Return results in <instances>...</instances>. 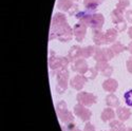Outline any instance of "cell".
Returning a JSON list of instances; mask_svg holds the SVG:
<instances>
[{
	"label": "cell",
	"mask_w": 132,
	"mask_h": 131,
	"mask_svg": "<svg viewBox=\"0 0 132 131\" xmlns=\"http://www.w3.org/2000/svg\"><path fill=\"white\" fill-rule=\"evenodd\" d=\"M95 68L97 69L98 73H101L103 76L106 77H110L113 73V68L112 66H110L107 61H98L95 64Z\"/></svg>",
	"instance_id": "11"
},
{
	"label": "cell",
	"mask_w": 132,
	"mask_h": 131,
	"mask_svg": "<svg viewBox=\"0 0 132 131\" xmlns=\"http://www.w3.org/2000/svg\"><path fill=\"white\" fill-rule=\"evenodd\" d=\"M110 49H111V51L113 52L114 56H116V55H119L120 53L127 51V50H128V47L124 46L123 43H120V42H118V41H115L114 43H112V46L110 47Z\"/></svg>",
	"instance_id": "23"
},
{
	"label": "cell",
	"mask_w": 132,
	"mask_h": 131,
	"mask_svg": "<svg viewBox=\"0 0 132 131\" xmlns=\"http://www.w3.org/2000/svg\"><path fill=\"white\" fill-rule=\"evenodd\" d=\"M76 101H77L78 104H81L86 107H91L97 103V97L93 93L81 91L76 95Z\"/></svg>",
	"instance_id": "6"
},
{
	"label": "cell",
	"mask_w": 132,
	"mask_h": 131,
	"mask_svg": "<svg viewBox=\"0 0 132 131\" xmlns=\"http://www.w3.org/2000/svg\"><path fill=\"white\" fill-rule=\"evenodd\" d=\"M116 116L118 117L119 121H122L123 123L128 121L131 116V111L129 108H126V107H118L116 109Z\"/></svg>",
	"instance_id": "16"
},
{
	"label": "cell",
	"mask_w": 132,
	"mask_h": 131,
	"mask_svg": "<svg viewBox=\"0 0 132 131\" xmlns=\"http://www.w3.org/2000/svg\"><path fill=\"white\" fill-rule=\"evenodd\" d=\"M98 47H95V46H88V47H85L81 49V57L82 58H89V57H93L94 54L96 52Z\"/></svg>",
	"instance_id": "22"
},
{
	"label": "cell",
	"mask_w": 132,
	"mask_h": 131,
	"mask_svg": "<svg viewBox=\"0 0 132 131\" xmlns=\"http://www.w3.org/2000/svg\"><path fill=\"white\" fill-rule=\"evenodd\" d=\"M104 1L105 0H84V5H85L86 10L94 12L98 7V5L102 4Z\"/></svg>",
	"instance_id": "20"
},
{
	"label": "cell",
	"mask_w": 132,
	"mask_h": 131,
	"mask_svg": "<svg viewBox=\"0 0 132 131\" xmlns=\"http://www.w3.org/2000/svg\"><path fill=\"white\" fill-rule=\"evenodd\" d=\"M118 88V83L116 79L114 78H107L104 83H103V89L106 91V92H109V93H114Z\"/></svg>",
	"instance_id": "14"
},
{
	"label": "cell",
	"mask_w": 132,
	"mask_h": 131,
	"mask_svg": "<svg viewBox=\"0 0 132 131\" xmlns=\"http://www.w3.org/2000/svg\"><path fill=\"white\" fill-rule=\"evenodd\" d=\"M111 20L114 24L119 23L122 21H125V13L124 11L119 10V9H114L111 13Z\"/></svg>",
	"instance_id": "19"
},
{
	"label": "cell",
	"mask_w": 132,
	"mask_h": 131,
	"mask_svg": "<svg viewBox=\"0 0 132 131\" xmlns=\"http://www.w3.org/2000/svg\"><path fill=\"white\" fill-rule=\"evenodd\" d=\"M56 108V113L57 116L59 118V121L63 124H69V123H73L74 121V115L71 111L68 110V106L67 103L64 101H60L56 104L55 106Z\"/></svg>",
	"instance_id": "4"
},
{
	"label": "cell",
	"mask_w": 132,
	"mask_h": 131,
	"mask_svg": "<svg viewBox=\"0 0 132 131\" xmlns=\"http://www.w3.org/2000/svg\"><path fill=\"white\" fill-rule=\"evenodd\" d=\"M87 81H88V78L84 74H77L70 79V87L74 90L81 91Z\"/></svg>",
	"instance_id": "9"
},
{
	"label": "cell",
	"mask_w": 132,
	"mask_h": 131,
	"mask_svg": "<svg viewBox=\"0 0 132 131\" xmlns=\"http://www.w3.org/2000/svg\"><path fill=\"white\" fill-rule=\"evenodd\" d=\"M84 131H96V130H95V127H94L90 122H88V123H86V125H85Z\"/></svg>",
	"instance_id": "32"
},
{
	"label": "cell",
	"mask_w": 132,
	"mask_h": 131,
	"mask_svg": "<svg viewBox=\"0 0 132 131\" xmlns=\"http://www.w3.org/2000/svg\"><path fill=\"white\" fill-rule=\"evenodd\" d=\"M114 56V54L113 52L111 51V49L110 48H104V49H101V48H97L95 54H94V60L96 62L98 61H109V60H111Z\"/></svg>",
	"instance_id": "8"
},
{
	"label": "cell",
	"mask_w": 132,
	"mask_h": 131,
	"mask_svg": "<svg viewBox=\"0 0 132 131\" xmlns=\"http://www.w3.org/2000/svg\"><path fill=\"white\" fill-rule=\"evenodd\" d=\"M73 0H58L57 1V7L62 12H69V10L73 6Z\"/></svg>",
	"instance_id": "24"
},
{
	"label": "cell",
	"mask_w": 132,
	"mask_h": 131,
	"mask_svg": "<svg viewBox=\"0 0 132 131\" xmlns=\"http://www.w3.org/2000/svg\"><path fill=\"white\" fill-rule=\"evenodd\" d=\"M109 129L110 131H125L126 127L123 124L122 121H116V119H113V121L109 122Z\"/></svg>",
	"instance_id": "25"
},
{
	"label": "cell",
	"mask_w": 132,
	"mask_h": 131,
	"mask_svg": "<svg viewBox=\"0 0 132 131\" xmlns=\"http://www.w3.org/2000/svg\"><path fill=\"white\" fill-rule=\"evenodd\" d=\"M87 26L82 22H78L76 23L74 27H73V34H74V37L75 39L77 40L78 42H81L84 41L85 37H86V34H87Z\"/></svg>",
	"instance_id": "10"
},
{
	"label": "cell",
	"mask_w": 132,
	"mask_h": 131,
	"mask_svg": "<svg viewBox=\"0 0 132 131\" xmlns=\"http://www.w3.org/2000/svg\"><path fill=\"white\" fill-rule=\"evenodd\" d=\"M79 22L85 23L92 30H102L105 23V17L100 13H93L91 11H81L75 15Z\"/></svg>",
	"instance_id": "2"
},
{
	"label": "cell",
	"mask_w": 132,
	"mask_h": 131,
	"mask_svg": "<svg viewBox=\"0 0 132 131\" xmlns=\"http://www.w3.org/2000/svg\"><path fill=\"white\" fill-rule=\"evenodd\" d=\"M128 51L130 52V54L132 55V41L129 42V45H128Z\"/></svg>",
	"instance_id": "34"
},
{
	"label": "cell",
	"mask_w": 132,
	"mask_h": 131,
	"mask_svg": "<svg viewBox=\"0 0 132 131\" xmlns=\"http://www.w3.org/2000/svg\"><path fill=\"white\" fill-rule=\"evenodd\" d=\"M95 46L101 47L104 45H107L106 43V38H105V33L102 30H93V37H92Z\"/></svg>",
	"instance_id": "15"
},
{
	"label": "cell",
	"mask_w": 132,
	"mask_h": 131,
	"mask_svg": "<svg viewBox=\"0 0 132 131\" xmlns=\"http://www.w3.org/2000/svg\"><path fill=\"white\" fill-rule=\"evenodd\" d=\"M125 18L127 21H129V23H132V10H128L125 12Z\"/></svg>",
	"instance_id": "31"
},
{
	"label": "cell",
	"mask_w": 132,
	"mask_h": 131,
	"mask_svg": "<svg viewBox=\"0 0 132 131\" xmlns=\"http://www.w3.org/2000/svg\"><path fill=\"white\" fill-rule=\"evenodd\" d=\"M126 68H127V71L132 74V57H130L127 61H126Z\"/></svg>",
	"instance_id": "33"
},
{
	"label": "cell",
	"mask_w": 132,
	"mask_h": 131,
	"mask_svg": "<svg viewBox=\"0 0 132 131\" xmlns=\"http://www.w3.org/2000/svg\"><path fill=\"white\" fill-rule=\"evenodd\" d=\"M71 131H81V130H80L79 128H77V127H74V128H73Z\"/></svg>",
	"instance_id": "36"
},
{
	"label": "cell",
	"mask_w": 132,
	"mask_h": 131,
	"mask_svg": "<svg viewBox=\"0 0 132 131\" xmlns=\"http://www.w3.org/2000/svg\"><path fill=\"white\" fill-rule=\"evenodd\" d=\"M125 131H132V128H126Z\"/></svg>",
	"instance_id": "37"
},
{
	"label": "cell",
	"mask_w": 132,
	"mask_h": 131,
	"mask_svg": "<svg viewBox=\"0 0 132 131\" xmlns=\"http://www.w3.org/2000/svg\"><path fill=\"white\" fill-rule=\"evenodd\" d=\"M70 64V60L67 56H59L55 52L51 51L49 56V68L53 72L54 75H56L58 72L68 69Z\"/></svg>",
	"instance_id": "3"
},
{
	"label": "cell",
	"mask_w": 132,
	"mask_h": 131,
	"mask_svg": "<svg viewBox=\"0 0 132 131\" xmlns=\"http://www.w3.org/2000/svg\"><path fill=\"white\" fill-rule=\"evenodd\" d=\"M124 98H125V103L127 106L129 107H132V89L127 91L125 94H124Z\"/></svg>",
	"instance_id": "28"
},
{
	"label": "cell",
	"mask_w": 132,
	"mask_h": 131,
	"mask_svg": "<svg viewBox=\"0 0 132 131\" xmlns=\"http://www.w3.org/2000/svg\"><path fill=\"white\" fill-rule=\"evenodd\" d=\"M118 36V31L115 29H108L105 32V38H106V43L107 45H110V43H114L117 39Z\"/></svg>",
	"instance_id": "18"
},
{
	"label": "cell",
	"mask_w": 132,
	"mask_h": 131,
	"mask_svg": "<svg viewBox=\"0 0 132 131\" xmlns=\"http://www.w3.org/2000/svg\"><path fill=\"white\" fill-rule=\"evenodd\" d=\"M114 29L117 30L118 32H124V31L127 29V23H126V21H122V22H119V23H116Z\"/></svg>",
	"instance_id": "29"
},
{
	"label": "cell",
	"mask_w": 132,
	"mask_h": 131,
	"mask_svg": "<svg viewBox=\"0 0 132 131\" xmlns=\"http://www.w3.org/2000/svg\"><path fill=\"white\" fill-rule=\"evenodd\" d=\"M74 114L80 118V121L85 122V123H88L91 119V116H92V112L90 109H88L86 106L81 105V104H77L74 106Z\"/></svg>",
	"instance_id": "7"
},
{
	"label": "cell",
	"mask_w": 132,
	"mask_h": 131,
	"mask_svg": "<svg viewBox=\"0 0 132 131\" xmlns=\"http://www.w3.org/2000/svg\"><path fill=\"white\" fill-rule=\"evenodd\" d=\"M69 15H76V14H77L78 13V5L77 4H76V3H74L73 4V6L69 10Z\"/></svg>",
	"instance_id": "30"
},
{
	"label": "cell",
	"mask_w": 132,
	"mask_h": 131,
	"mask_svg": "<svg viewBox=\"0 0 132 131\" xmlns=\"http://www.w3.org/2000/svg\"><path fill=\"white\" fill-rule=\"evenodd\" d=\"M103 131H104V130H103Z\"/></svg>",
	"instance_id": "38"
},
{
	"label": "cell",
	"mask_w": 132,
	"mask_h": 131,
	"mask_svg": "<svg viewBox=\"0 0 132 131\" xmlns=\"http://www.w3.org/2000/svg\"><path fill=\"white\" fill-rule=\"evenodd\" d=\"M128 35H129V37L132 39V27H130L129 30H128Z\"/></svg>",
	"instance_id": "35"
},
{
	"label": "cell",
	"mask_w": 132,
	"mask_h": 131,
	"mask_svg": "<svg viewBox=\"0 0 132 131\" xmlns=\"http://www.w3.org/2000/svg\"><path fill=\"white\" fill-rule=\"evenodd\" d=\"M56 80H57V84H56V91L58 94H62L67 91L68 87H69V71L68 69L65 70H62L60 72H58L56 74Z\"/></svg>",
	"instance_id": "5"
},
{
	"label": "cell",
	"mask_w": 132,
	"mask_h": 131,
	"mask_svg": "<svg viewBox=\"0 0 132 131\" xmlns=\"http://www.w3.org/2000/svg\"><path fill=\"white\" fill-rule=\"evenodd\" d=\"M81 49L82 48H80L79 46H72L71 47V49L68 52V55H67L70 62H74L75 60L82 58L81 57Z\"/></svg>",
	"instance_id": "13"
},
{
	"label": "cell",
	"mask_w": 132,
	"mask_h": 131,
	"mask_svg": "<svg viewBox=\"0 0 132 131\" xmlns=\"http://www.w3.org/2000/svg\"><path fill=\"white\" fill-rule=\"evenodd\" d=\"M129 0H118V2L116 3V9H119L125 12V10L127 9V6H129Z\"/></svg>",
	"instance_id": "27"
},
{
	"label": "cell",
	"mask_w": 132,
	"mask_h": 131,
	"mask_svg": "<svg viewBox=\"0 0 132 131\" xmlns=\"http://www.w3.org/2000/svg\"><path fill=\"white\" fill-rule=\"evenodd\" d=\"M106 104L110 108H118L119 107V100L116 95L113 93H110L106 96Z\"/></svg>",
	"instance_id": "21"
},
{
	"label": "cell",
	"mask_w": 132,
	"mask_h": 131,
	"mask_svg": "<svg viewBox=\"0 0 132 131\" xmlns=\"http://www.w3.org/2000/svg\"><path fill=\"white\" fill-rule=\"evenodd\" d=\"M116 116V112L113 110V108H106L102 111L101 114V119L103 122H111L114 119V117Z\"/></svg>",
	"instance_id": "17"
},
{
	"label": "cell",
	"mask_w": 132,
	"mask_h": 131,
	"mask_svg": "<svg viewBox=\"0 0 132 131\" xmlns=\"http://www.w3.org/2000/svg\"><path fill=\"white\" fill-rule=\"evenodd\" d=\"M71 69H72V71L78 73V74H85L88 71V69H89V67H88V63L85 58H79L72 63Z\"/></svg>",
	"instance_id": "12"
},
{
	"label": "cell",
	"mask_w": 132,
	"mask_h": 131,
	"mask_svg": "<svg viewBox=\"0 0 132 131\" xmlns=\"http://www.w3.org/2000/svg\"><path fill=\"white\" fill-rule=\"evenodd\" d=\"M73 36V29L68 23L67 16L62 13H55L51 22L50 40L58 39L61 42H68L72 40Z\"/></svg>",
	"instance_id": "1"
},
{
	"label": "cell",
	"mask_w": 132,
	"mask_h": 131,
	"mask_svg": "<svg viewBox=\"0 0 132 131\" xmlns=\"http://www.w3.org/2000/svg\"><path fill=\"white\" fill-rule=\"evenodd\" d=\"M97 74H98V71L94 67V68H89V69H88V71L84 75L88 78V80H93V79H95L97 77Z\"/></svg>",
	"instance_id": "26"
}]
</instances>
